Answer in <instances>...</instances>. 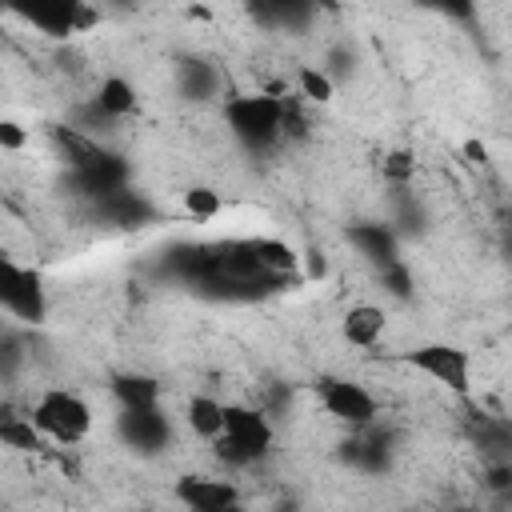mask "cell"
<instances>
[{"instance_id":"6da1fadb","label":"cell","mask_w":512,"mask_h":512,"mask_svg":"<svg viewBox=\"0 0 512 512\" xmlns=\"http://www.w3.org/2000/svg\"><path fill=\"white\" fill-rule=\"evenodd\" d=\"M228 132L252 148V152H264L272 148L288 128H284V116H288V100L276 96V92H240V96H228L224 108H220Z\"/></svg>"},{"instance_id":"7a4b0ae2","label":"cell","mask_w":512,"mask_h":512,"mask_svg":"<svg viewBox=\"0 0 512 512\" xmlns=\"http://www.w3.org/2000/svg\"><path fill=\"white\" fill-rule=\"evenodd\" d=\"M28 416L36 420V428H40L52 444H80V440H88V432H92V408H88V400H84L80 392H72V388H44V392L32 400Z\"/></svg>"},{"instance_id":"3957f363","label":"cell","mask_w":512,"mask_h":512,"mask_svg":"<svg viewBox=\"0 0 512 512\" xmlns=\"http://www.w3.org/2000/svg\"><path fill=\"white\" fill-rule=\"evenodd\" d=\"M212 448L228 464H256L272 448V424L252 404H224V432L212 440Z\"/></svg>"},{"instance_id":"277c9868","label":"cell","mask_w":512,"mask_h":512,"mask_svg":"<svg viewBox=\"0 0 512 512\" xmlns=\"http://www.w3.org/2000/svg\"><path fill=\"white\" fill-rule=\"evenodd\" d=\"M8 12L52 40L84 32L100 20V8L92 0H8Z\"/></svg>"},{"instance_id":"5b68a950","label":"cell","mask_w":512,"mask_h":512,"mask_svg":"<svg viewBox=\"0 0 512 512\" xmlns=\"http://www.w3.org/2000/svg\"><path fill=\"white\" fill-rule=\"evenodd\" d=\"M404 364L416 368L420 376L436 380L440 388L456 392V396H468L472 392V356L460 344H448V340L416 344L412 352H404Z\"/></svg>"},{"instance_id":"8992f818","label":"cell","mask_w":512,"mask_h":512,"mask_svg":"<svg viewBox=\"0 0 512 512\" xmlns=\"http://www.w3.org/2000/svg\"><path fill=\"white\" fill-rule=\"evenodd\" d=\"M0 304L8 316L24 320V324H40L48 316V292H44L40 272L4 256L0 260Z\"/></svg>"},{"instance_id":"52a82bcc","label":"cell","mask_w":512,"mask_h":512,"mask_svg":"<svg viewBox=\"0 0 512 512\" xmlns=\"http://www.w3.org/2000/svg\"><path fill=\"white\" fill-rule=\"evenodd\" d=\"M316 396L332 420L352 424V428H372L380 416V400L360 380H348V376H324L316 384Z\"/></svg>"},{"instance_id":"ba28073f","label":"cell","mask_w":512,"mask_h":512,"mask_svg":"<svg viewBox=\"0 0 512 512\" xmlns=\"http://www.w3.org/2000/svg\"><path fill=\"white\" fill-rule=\"evenodd\" d=\"M68 176H72V184H76L84 196L100 200V196H112V192L128 188V160L104 148V152H100V156H92L88 164L68 168Z\"/></svg>"},{"instance_id":"9c48e42d","label":"cell","mask_w":512,"mask_h":512,"mask_svg":"<svg viewBox=\"0 0 512 512\" xmlns=\"http://www.w3.org/2000/svg\"><path fill=\"white\" fill-rule=\"evenodd\" d=\"M120 436L136 452H160L172 440V424L160 404L152 408H120Z\"/></svg>"},{"instance_id":"30bf717a","label":"cell","mask_w":512,"mask_h":512,"mask_svg":"<svg viewBox=\"0 0 512 512\" xmlns=\"http://www.w3.org/2000/svg\"><path fill=\"white\" fill-rule=\"evenodd\" d=\"M176 500L192 512H228L240 504V488L232 480H220V476H180Z\"/></svg>"},{"instance_id":"8fae6325","label":"cell","mask_w":512,"mask_h":512,"mask_svg":"<svg viewBox=\"0 0 512 512\" xmlns=\"http://www.w3.org/2000/svg\"><path fill=\"white\" fill-rule=\"evenodd\" d=\"M348 244H352L368 264H376V268L400 260V244H396L392 228H388V224H376V220L352 224V228H348Z\"/></svg>"},{"instance_id":"7c38bea8","label":"cell","mask_w":512,"mask_h":512,"mask_svg":"<svg viewBox=\"0 0 512 512\" xmlns=\"http://www.w3.org/2000/svg\"><path fill=\"white\" fill-rule=\"evenodd\" d=\"M384 328H388V316H384L380 304H352L340 316V336L352 348H376L380 336H384Z\"/></svg>"},{"instance_id":"4fadbf2b","label":"cell","mask_w":512,"mask_h":512,"mask_svg":"<svg viewBox=\"0 0 512 512\" xmlns=\"http://www.w3.org/2000/svg\"><path fill=\"white\" fill-rule=\"evenodd\" d=\"M92 100H96L100 116H108V120H124V116H132L140 108V92H136V84L128 76H104Z\"/></svg>"},{"instance_id":"5bb4252c","label":"cell","mask_w":512,"mask_h":512,"mask_svg":"<svg viewBox=\"0 0 512 512\" xmlns=\"http://www.w3.org/2000/svg\"><path fill=\"white\" fill-rule=\"evenodd\" d=\"M96 208L104 212L108 224H120V228H136V224H144V220L152 216V204H148L144 196L128 192V188H120V192H112V196H100Z\"/></svg>"},{"instance_id":"9a60e30c","label":"cell","mask_w":512,"mask_h":512,"mask_svg":"<svg viewBox=\"0 0 512 512\" xmlns=\"http://www.w3.org/2000/svg\"><path fill=\"white\" fill-rule=\"evenodd\" d=\"M112 396L120 408H152V404H160V380L140 376V372H124L112 380Z\"/></svg>"},{"instance_id":"2e32d148","label":"cell","mask_w":512,"mask_h":512,"mask_svg":"<svg viewBox=\"0 0 512 512\" xmlns=\"http://www.w3.org/2000/svg\"><path fill=\"white\" fill-rule=\"evenodd\" d=\"M0 444L8 452H44L48 436L36 428L32 416H4L0 420Z\"/></svg>"},{"instance_id":"e0dca14e","label":"cell","mask_w":512,"mask_h":512,"mask_svg":"<svg viewBox=\"0 0 512 512\" xmlns=\"http://www.w3.org/2000/svg\"><path fill=\"white\" fill-rule=\"evenodd\" d=\"M188 428L200 436V440H216L220 432H224V404L216 400V396H192L188 400Z\"/></svg>"},{"instance_id":"ac0fdd59","label":"cell","mask_w":512,"mask_h":512,"mask_svg":"<svg viewBox=\"0 0 512 512\" xmlns=\"http://www.w3.org/2000/svg\"><path fill=\"white\" fill-rule=\"evenodd\" d=\"M296 88H300V96H304V100H312V104H328V100L336 96L332 76H328V72H320L316 64H300V68H296Z\"/></svg>"},{"instance_id":"d6986e66","label":"cell","mask_w":512,"mask_h":512,"mask_svg":"<svg viewBox=\"0 0 512 512\" xmlns=\"http://www.w3.org/2000/svg\"><path fill=\"white\" fill-rule=\"evenodd\" d=\"M220 208H224V200H220V192L208 188V184H196V188L184 192V212H188L192 220H216Z\"/></svg>"},{"instance_id":"ffe728a7","label":"cell","mask_w":512,"mask_h":512,"mask_svg":"<svg viewBox=\"0 0 512 512\" xmlns=\"http://www.w3.org/2000/svg\"><path fill=\"white\" fill-rule=\"evenodd\" d=\"M380 176L392 180V184H408V180L416 176V156H412L408 148H392V152H384V160H380Z\"/></svg>"},{"instance_id":"44dd1931","label":"cell","mask_w":512,"mask_h":512,"mask_svg":"<svg viewBox=\"0 0 512 512\" xmlns=\"http://www.w3.org/2000/svg\"><path fill=\"white\" fill-rule=\"evenodd\" d=\"M416 4L444 16V20H472L476 16V0H416Z\"/></svg>"},{"instance_id":"7402d4cb","label":"cell","mask_w":512,"mask_h":512,"mask_svg":"<svg viewBox=\"0 0 512 512\" xmlns=\"http://www.w3.org/2000/svg\"><path fill=\"white\" fill-rule=\"evenodd\" d=\"M380 280L388 284V292H392V296H408V292H412V276H408L404 260H392V264H384V268H380Z\"/></svg>"},{"instance_id":"603a6c76","label":"cell","mask_w":512,"mask_h":512,"mask_svg":"<svg viewBox=\"0 0 512 512\" xmlns=\"http://www.w3.org/2000/svg\"><path fill=\"white\" fill-rule=\"evenodd\" d=\"M24 144H28V132H24L16 120H4V124H0V148H4V152H20Z\"/></svg>"},{"instance_id":"cb8c5ba5","label":"cell","mask_w":512,"mask_h":512,"mask_svg":"<svg viewBox=\"0 0 512 512\" xmlns=\"http://www.w3.org/2000/svg\"><path fill=\"white\" fill-rule=\"evenodd\" d=\"M464 152L472 156V164H488V148H484L480 140H468V144H464Z\"/></svg>"}]
</instances>
